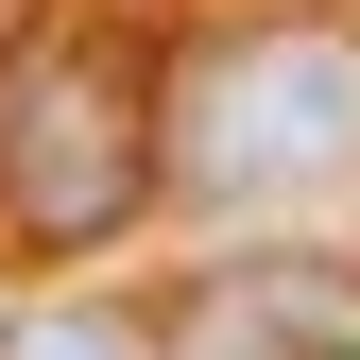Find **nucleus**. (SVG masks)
<instances>
[{
	"instance_id": "f257e3e1",
	"label": "nucleus",
	"mask_w": 360,
	"mask_h": 360,
	"mask_svg": "<svg viewBox=\"0 0 360 360\" xmlns=\"http://www.w3.org/2000/svg\"><path fill=\"white\" fill-rule=\"evenodd\" d=\"M155 189H172V69H138L86 18H18L0 34V240L103 257Z\"/></svg>"
},
{
	"instance_id": "f03ea898",
	"label": "nucleus",
	"mask_w": 360,
	"mask_h": 360,
	"mask_svg": "<svg viewBox=\"0 0 360 360\" xmlns=\"http://www.w3.org/2000/svg\"><path fill=\"white\" fill-rule=\"evenodd\" d=\"M360 172V34L343 18H240L206 52H172V189L206 223L309 206Z\"/></svg>"
},
{
	"instance_id": "7ed1b4c3",
	"label": "nucleus",
	"mask_w": 360,
	"mask_h": 360,
	"mask_svg": "<svg viewBox=\"0 0 360 360\" xmlns=\"http://www.w3.org/2000/svg\"><path fill=\"white\" fill-rule=\"evenodd\" d=\"M172 360H360V275L343 257H223L172 309Z\"/></svg>"
},
{
	"instance_id": "20e7f679",
	"label": "nucleus",
	"mask_w": 360,
	"mask_h": 360,
	"mask_svg": "<svg viewBox=\"0 0 360 360\" xmlns=\"http://www.w3.org/2000/svg\"><path fill=\"white\" fill-rule=\"evenodd\" d=\"M0 360H172V326L103 309V292H52V309H0Z\"/></svg>"
}]
</instances>
